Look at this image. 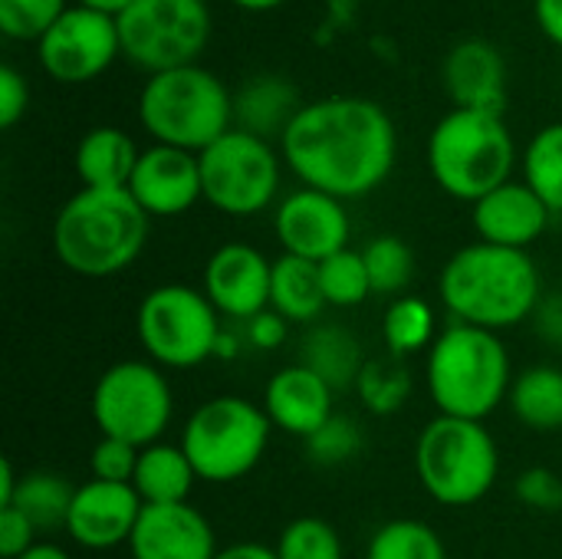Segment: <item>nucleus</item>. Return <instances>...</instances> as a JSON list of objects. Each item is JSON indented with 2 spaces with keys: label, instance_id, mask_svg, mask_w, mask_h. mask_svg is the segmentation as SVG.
I'll return each instance as SVG.
<instances>
[{
  "label": "nucleus",
  "instance_id": "nucleus-1",
  "mask_svg": "<svg viewBox=\"0 0 562 559\" xmlns=\"http://www.w3.org/2000/svg\"><path fill=\"white\" fill-rule=\"evenodd\" d=\"M290 171L339 201L375 191L395 168L398 135L389 112L362 96L306 102L280 138Z\"/></svg>",
  "mask_w": 562,
  "mask_h": 559
},
{
  "label": "nucleus",
  "instance_id": "nucleus-2",
  "mask_svg": "<svg viewBox=\"0 0 562 559\" xmlns=\"http://www.w3.org/2000/svg\"><path fill=\"white\" fill-rule=\"evenodd\" d=\"M438 293L454 323L491 333L530 320L543 300L540 270L530 254L484 241L461 247L441 267Z\"/></svg>",
  "mask_w": 562,
  "mask_h": 559
},
{
  "label": "nucleus",
  "instance_id": "nucleus-3",
  "mask_svg": "<svg viewBox=\"0 0 562 559\" xmlns=\"http://www.w3.org/2000/svg\"><path fill=\"white\" fill-rule=\"evenodd\" d=\"M148 241V214L128 188H82L53 221V250L79 277H115L138 260Z\"/></svg>",
  "mask_w": 562,
  "mask_h": 559
},
{
  "label": "nucleus",
  "instance_id": "nucleus-4",
  "mask_svg": "<svg viewBox=\"0 0 562 559\" xmlns=\"http://www.w3.org/2000/svg\"><path fill=\"white\" fill-rule=\"evenodd\" d=\"M428 395L438 415L484 422L514 385L510 356L497 333L451 323L428 349Z\"/></svg>",
  "mask_w": 562,
  "mask_h": 559
},
{
  "label": "nucleus",
  "instance_id": "nucleus-5",
  "mask_svg": "<svg viewBox=\"0 0 562 559\" xmlns=\"http://www.w3.org/2000/svg\"><path fill=\"white\" fill-rule=\"evenodd\" d=\"M517 161L514 135L504 115L481 109H451L431 128L428 168L441 191L458 201H481L510 181Z\"/></svg>",
  "mask_w": 562,
  "mask_h": 559
},
{
  "label": "nucleus",
  "instance_id": "nucleus-6",
  "mask_svg": "<svg viewBox=\"0 0 562 559\" xmlns=\"http://www.w3.org/2000/svg\"><path fill=\"white\" fill-rule=\"evenodd\" d=\"M138 119L155 145L201 155L234 125L231 89L201 66H181L148 76L138 96Z\"/></svg>",
  "mask_w": 562,
  "mask_h": 559
},
{
  "label": "nucleus",
  "instance_id": "nucleus-7",
  "mask_svg": "<svg viewBox=\"0 0 562 559\" xmlns=\"http://www.w3.org/2000/svg\"><path fill=\"white\" fill-rule=\"evenodd\" d=\"M415 471L438 504L471 507L491 494L501 471V451L484 422L438 415L418 435Z\"/></svg>",
  "mask_w": 562,
  "mask_h": 559
},
{
  "label": "nucleus",
  "instance_id": "nucleus-8",
  "mask_svg": "<svg viewBox=\"0 0 562 559\" xmlns=\"http://www.w3.org/2000/svg\"><path fill=\"white\" fill-rule=\"evenodd\" d=\"M270 432L273 425L263 405L237 395H217L191 412L181 448L198 481L234 484L260 465L270 445Z\"/></svg>",
  "mask_w": 562,
  "mask_h": 559
},
{
  "label": "nucleus",
  "instance_id": "nucleus-9",
  "mask_svg": "<svg viewBox=\"0 0 562 559\" xmlns=\"http://www.w3.org/2000/svg\"><path fill=\"white\" fill-rule=\"evenodd\" d=\"M138 343L148 359L165 369H194L217 356L221 313L204 290L184 283H165L145 293L135 316Z\"/></svg>",
  "mask_w": 562,
  "mask_h": 559
},
{
  "label": "nucleus",
  "instance_id": "nucleus-10",
  "mask_svg": "<svg viewBox=\"0 0 562 559\" xmlns=\"http://www.w3.org/2000/svg\"><path fill=\"white\" fill-rule=\"evenodd\" d=\"M122 56L148 69L194 66L211 40V10L204 0H132L119 16Z\"/></svg>",
  "mask_w": 562,
  "mask_h": 559
},
{
  "label": "nucleus",
  "instance_id": "nucleus-11",
  "mask_svg": "<svg viewBox=\"0 0 562 559\" xmlns=\"http://www.w3.org/2000/svg\"><path fill=\"white\" fill-rule=\"evenodd\" d=\"M175 399L161 366L125 359L109 366L92 389V422L102 438H119L135 448L158 445L171 425Z\"/></svg>",
  "mask_w": 562,
  "mask_h": 559
},
{
  "label": "nucleus",
  "instance_id": "nucleus-12",
  "mask_svg": "<svg viewBox=\"0 0 562 559\" xmlns=\"http://www.w3.org/2000/svg\"><path fill=\"white\" fill-rule=\"evenodd\" d=\"M204 201L231 217H254L267 211L280 191V158L267 138L244 128L224 132L201 155Z\"/></svg>",
  "mask_w": 562,
  "mask_h": 559
},
{
  "label": "nucleus",
  "instance_id": "nucleus-13",
  "mask_svg": "<svg viewBox=\"0 0 562 559\" xmlns=\"http://www.w3.org/2000/svg\"><path fill=\"white\" fill-rule=\"evenodd\" d=\"M122 53L115 16L89 7H69L40 40L36 59L59 82H89L102 76Z\"/></svg>",
  "mask_w": 562,
  "mask_h": 559
},
{
  "label": "nucleus",
  "instance_id": "nucleus-14",
  "mask_svg": "<svg viewBox=\"0 0 562 559\" xmlns=\"http://www.w3.org/2000/svg\"><path fill=\"white\" fill-rule=\"evenodd\" d=\"M349 231L352 224L346 214V201L316 188H300L286 194L273 214V234L283 254L303 257L313 264H323L326 257L346 250Z\"/></svg>",
  "mask_w": 562,
  "mask_h": 559
},
{
  "label": "nucleus",
  "instance_id": "nucleus-15",
  "mask_svg": "<svg viewBox=\"0 0 562 559\" xmlns=\"http://www.w3.org/2000/svg\"><path fill=\"white\" fill-rule=\"evenodd\" d=\"M273 264L250 244H224L204 264V297L227 320H254L270 310Z\"/></svg>",
  "mask_w": 562,
  "mask_h": 559
},
{
  "label": "nucleus",
  "instance_id": "nucleus-16",
  "mask_svg": "<svg viewBox=\"0 0 562 559\" xmlns=\"http://www.w3.org/2000/svg\"><path fill=\"white\" fill-rule=\"evenodd\" d=\"M128 191L148 217H178L204 198L201 161L194 152L151 145L142 152Z\"/></svg>",
  "mask_w": 562,
  "mask_h": 559
},
{
  "label": "nucleus",
  "instance_id": "nucleus-17",
  "mask_svg": "<svg viewBox=\"0 0 562 559\" xmlns=\"http://www.w3.org/2000/svg\"><path fill=\"white\" fill-rule=\"evenodd\" d=\"M142 507L145 504L132 484L86 481L76 488L66 534L86 550H112L132 540Z\"/></svg>",
  "mask_w": 562,
  "mask_h": 559
},
{
  "label": "nucleus",
  "instance_id": "nucleus-18",
  "mask_svg": "<svg viewBox=\"0 0 562 559\" xmlns=\"http://www.w3.org/2000/svg\"><path fill=\"white\" fill-rule=\"evenodd\" d=\"M132 559H214L217 540L191 504H145L128 540Z\"/></svg>",
  "mask_w": 562,
  "mask_h": 559
},
{
  "label": "nucleus",
  "instance_id": "nucleus-19",
  "mask_svg": "<svg viewBox=\"0 0 562 559\" xmlns=\"http://www.w3.org/2000/svg\"><path fill=\"white\" fill-rule=\"evenodd\" d=\"M553 211L527 181H507L474 201V231L484 244L527 250L550 227Z\"/></svg>",
  "mask_w": 562,
  "mask_h": 559
},
{
  "label": "nucleus",
  "instance_id": "nucleus-20",
  "mask_svg": "<svg viewBox=\"0 0 562 559\" xmlns=\"http://www.w3.org/2000/svg\"><path fill=\"white\" fill-rule=\"evenodd\" d=\"M441 79L454 109H481L504 115L507 102V66L494 43L487 40H461L451 46L441 66Z\"/></svg>",
  "mask_w": 562,
  "mask_h": 559
},
{
  "label": "nucleus",
  "instance_id": "nucleus-21",
  "mask_svg": "<svg viewBox=\"0 0 562 559\" xmlns=\"http://www.w3.org/2000/svg\"><path fill=\"white\" fill-rule=\"evenodd\" d=\"M333 385L319 379L313 369L303 362L280 369L263 392V412L273 428L293 435V438H310L316 435L336 412H333Z\"/></svg>",
  "mask_w": 562,
  "mask_h": 559
},
{
  "label": "nucleus",
  "instance_id": "nucleus-22",
  "mask_svg": "<svg viewBox=\"0 0 562 559\" xmlns=\"http://www.w3.org/2000/svg\"><path fill=\"white\" fill-rule=\"evenodd\" d=\"M142 152L128 132L99 125L76 145V175L82 188H128Z\"/></svg>",
  "mask_w": 562,
  "mask_h": 559
},
{
  "label": "nucleus",
  "instance_id": "nucleus-23",
  "mask_svg": "<svg viewBox=\"0 0 562 559\" xmlns=\"http://www.w3.org/2000/svg\"><path fill=\"white\" fill-rule=\"evenodd\" d=\"M300 109L303 105L296 99V89L280 76H257L234 96L237 128L260 135V138H270V135L283 138V132L290 128Z\"/></svg>",
  "mask_w": 562,
  "mask_h": 559
},
{
  "label": "nucleus",
  "instance_id": "nucleus-24",
  "mask_svg": "<svg viewBox=\"0 0 562 559\" xmlns=\"http://www.w3.org/2000/svg\"><path fill=\"white\" fill-rule=\"evenodd\" d=\"M198 474L181 445H148L138 455V468L132 488L138 491L142 504H188Z\"/></svg>",
  "mask_w": 562,
  "mask_h": 559
},
{
  "label": "nucleus",
  "instance_id": "nucleus-25",
  "mask_svg": "<svg viewBox=\"0 0 562 559\" xmlns=\"http://www.w3.org/2000/svg\"><path fill=\"white\" fill-rule=\"evenodd\" d=\"M270 310L286 323H316L326 310V297L319 287V264L283 254L273 260L270 273Z\"/></svg>",
  "mask_w": 562,
  "mask_h": 559
},
{
  "label": "nucleus",
  "instance_id": "nucleus-26",
  "mask_svg": "<svg viewBox=\"0 0 562 559\" xmlns=\"http://www.w3.org/2000/svg\"><path fill=\"white\" fill-rule=\"evenodd\" d=\"M300 362L306 369H313L319 379H326L333 389L356 385L362 369H366L359 339L346 326H333V323H319L306 333L303 349H300Z\"/></svg>",
  "mask_w": 562,
  "mask_h": 559
},
{
  "label": "nucleus",
  "instance_id": "nucleus-27",
  "mask_svg": "<svg viewBox=\"0 0 562 559\" xmlns=\"http://www.w3.org/2000/svg\"><path fill=\"white\" fill-rule=\"evenodd\" d=\"M510 412L533 432H562V369L533 366L510 385Z\"/></svg>",
  "mask_w": 562,
  "mask_h": 559
},
{
  "label": "nucleus",
  "instance_id": "nucleus-28",
  "mask_svg": "<svg viewBox=\"0 0 562 559\" xmlns=\"http://www.w3.org/2000/svg\"><path fill=\"white\" fill-rule=\"evenodd\" d=\"M72 497H76V488L63 474L33 471V474L20 478L13 507L20 514H26L36 530H56V527L66 530V521H69V511H72Z\"/></svg>",
  "mask_w": 562,
  "mask_h": 559
},
{
  "label": "nucleus",
  "instance_id": "nucleus-29",
  "mask_svg": "<svg viewBox=\"0 0 562 559\" xmlns=\"http://www.w3.org/2000/svg\"><path fill=\"white\" fill-rule=\"evenodd\" d=\"M382 339L392 349V356H412L422 349H431L438 339L435 310L422 297H395L382 316Z\"/></svg>",
  "mask_w": 562,
  "mask_h": 559
},
{
  "label": "nucleus",
  "instance_id": "nucleus-30",
  "mask_svg": "<svg viewBox=\"0 0 562 559\" xmlns=\"http://www.w3.org/2000/svg\"><path fill=\"white\" fill-rule=\"evenodd\" d=\"M524 181L553 214H562V122L540 128L530 138L524 155Z\"/></svg>",
  "mask_w": 562,
  "mask_h": 559
},
{
  "label": "nucleus",
  "instance_id": "nucleus-31",
  "mask_svg": "<svg viewBox=\"0 0 562 559\" xmlns=\"http://www.w3.org/2000/svg\"><path fill=\"white\" fill-rule=\"evenodd\" d=\"M366 257V270L372 280V293L382 297H405L412 277H415V254L412 247L395 237V234H379L362 247Z\"/></svg>",
  "mask_w": 562,
  "mask_h": 559
},
{
  "label": "nucleus",
  "instance_id": "nucleus-32",
  "mask_svg": "<svg viewBox=\"0 0 562 559\" xmlns=\"http://www.w3.org/2000/svg\"><path fill=\"white\" fill-rule=\"evenodd\" d=\"M366 559H448V550L425 521L402 517L375 530Z\"/></svg>",
  "mask_w": 562,
  "mask_h": 559
},
{
  "label": "nucleus",
  "instance_id": "nucleus-33",
  "mask_svg": "<svg viewBox=\"0 0 562 559\" xmlns=\"http://www.w3.org/2000/svg\"><path fill=\"white\" fill-rule=\"evenodd\" d=\"M319 287H323L326 306L352 310V306L366 303L372 293V280H369L362 250L346 247V250L326 257L319 264Z\"/></svg>",
  "mask_w": 562,
  "mask_h": 559
},
{
  "label": "nucleus",
  "instance_id": "nucleus-34",
  "mask_svg": "<svg viewBox=\"0 0 562 559\" xmlns=\"http://www.w3.org/2000/svg\"><path fill=\"white\" fill-rule=\"evenodd\" d=\"M356 392L362 399V405L372 412V415H392L398 412L408 395H412V376L398 366V362H385V359H369L359 382H356Z\"/></svg>",
  "mask_w": 562,
  "mask_h": 559
},
{
  "label": "nucleus",
  "instance_id": "nucleus-35",
  "mask_svg": "<svg viewBox=\"0 0 562 559\" xmlns=\"http://www.w3.org/2000/svg\"><path fill=\"white\" fill-rule=\"evenodd\" d=\"M280 559H342L339 530L323 517H296L277 540Z\"/></svg>",
  "mask_w": 562,
  "mask_h": 559
},
{
  "label": "nucleus",
  "instance_id": "nucleus-36",
  "mask_svg": "<svg viewBox=\"0 0 562 559\" xmlns=\"http://www.w3.org/2000/svg\"><path fill=\"white\" fill-rule=\"evenodd\" d=\"M359 448H362V432L346 415H333L316 435L306 438V458L313 465H323V468H336V465L352 461L359 455Z\"/></svg>",
  "mask_w": 562,
  "mask_h": 559
},
{
  "label": "nucleus",
  "instance_id": "nucleus-37",
  "mask_svg": "<svg viewBox=\"0 0 562 559\" xmlns=\"http://www.w3.org/2000/svg\"><path fill=\"white\" fill-rule=\"evenodd\" d=\"M66 10V0H0V30L13 40H40Z\"/></svg>",
  "mask_w": 562,
  "mask_h": 559
},
{
  "label": "nucleus",
  "instance_id": "nucleus-38",
  "mask_svg": "<svg viewBox=\"0 0 562 559\" xmlns=\"http://www.w3.org/2000/svg\"><path fill=\"white\" fill-rule=\"evenodd\" d=\"M138 455L142 448L119 441V438H99L89 458V471L92 481H105V484H132L135 468H138Z\"/></svg>",
  "mask_w": 562,
  "mask_h": 559
},
{
  "label": "nucleus",
  "instance_id": "nucleus-39",
  "mask_svg": "<svg viewBox=\"0 0 562 559\" xmlns=\"http://www.w3.org/2000/svg\"><path fill=\"white\" fill-rule=\"evenodd\" d=\"M514 494L530 511H543V514L562 511V478L550 468H527L514 481Z\"/></svg>",
  "mask_w": 562,
  "mask_h": 559
},
{
  "label": "nucleus",
  "instance_id": "nucleus-40",
  "mask_svg": "<svg viewBox=\"0 0 562 559\" xmlns=\"http://www.w3.org/2000/svg\"><path fill=\"white\" fill-rule=\"evenodd\" d=\"M36 527L30 524L26 514H20L16 507H3L0 511V557L20 559L30 547H36Z\"/></svg>",
  "mask_w": 562,
  "mask_h": 559
},
{
  "label": "nucleus",
  "instance_id": "nucleus-41",
  "mask_svg": "<svg viewBox=\"0 0 562 559\" xmlns=\"http://www.w3.org/2000/svg\"><path fill=\"white\" fill-rule=\"evenodd\" d=\"M30 105V86L26 79L16 72V66L3 63L0 66V125L13 128L20 122V115Z\"/></svg>",
  "mask_w": 562,
  "mask_h": 559
},
{
  "label": "nucleus",
  "instance_id": "nucleus-42",
  "mask_svg": "<svg viewBox=\"0 0 562 559\" xmlns=\"http://www.w3.org/2000/svg\"><path fill=\"white\" fill-rule=\"evenodd\" d=\"M286 333H290V323L273 310H263L260 316L247 320V343L254 349H280L286 343Z\"/></svg>",
  "mask_w": 562,
  "mask_h": 559
},
{
  "label": "nucleus",
  "instance_id": "nucleus-43",
  "mask_svg": "<svg viewBox=\"0 0 562 559\" xmlns=\"http://www.w3.org/2000/svg\"><path fill=\"white\" fill-rule=\"evenodd\" d=\"M533 323H537V333L550 346H560L562 349V293L550 297V300H540V306L533 313Z\"/></svg>",
  "mask_w": 562,
  "mask_h": 559
},
{
  "label": "nucleus",
  "instance_id": "nucleus-44",
  "mask_svg": "<svg viewBox=\"0 0 562 559\" xmlns=\"http://www.w3.org/2000/svg\"><path fill=\"white\" fill-rule=\"evenodd\" d=\"M533 13L547 40H553L562 49V0H533Z\"/></svg>",
  "mask_w": 562,
  "mask_h": 559
},
{
  "label": "nucleus",
  "instance_id": "nucleus-45",
  "mask_svg": "<svg viewBox=\"0 0 562 559\" xmlns=\"http://www.w3.org/2000/svg\"><path fill=\"white\" fill-rule=\"evenodd\" d=\"M214 559H280V557H277V547H263V544H234V547L217 550V557Z\"/></svg>",
  "mask_w": 562,
  "mask_h": 559
},
{
  "label": "nucleus",
  "instance_id": "nucleus-46",
  "mask_svg": "<svg viewBox=\"0 0 562 559\" xmlns=\"http://www.w3.org/2000/svg\"><path fill=\"white\" fill-rule=\"evenodd\" d=\"M16 488H20V478H16V471H13V461L3 458V461H0V511H3V507H13Z\"/></svg>",
  "mask_w": 562,
  "mask_h": 559
},
{
  "label": "nucleus",
  "instance_id": "nucleus-47",
  "mask_svg": "<svg viewBox=\"0 0 562 559\" xmlns=\"http://www.w3.org/2000/svg\"><path fill=\"white\" fill-rule=\"evenodd\" d=\"M132 0H79V7H89L95 13H105V16H119Z\"/></svg>",
  "mask_w": 562,
  "mask_h": 559
},
{
  "label": "nucleus",
  "instance_id": "nucleus-48",
  "mask_svg": "<svg viewBox=\"0 0 562 559\" xmlns=\"http://www.w3.org/2000/svg\"><path fill=\"white\" fill-rule=\"evenodd\" d=\"M20 559H72L63 547H53V544H36V547H30L26 554Z\"/></svg>",
  "mask_w": 562,
  "mask_h": 559
},
{
  "label": "nucleus",
  "instance_id": "nucleus-49",
  "mask_svg": "<svg viewBox=\"0 0 562 559\" xmlns=\"http://www.w3.org/2000/svg\"><path fill=\"white\" fill-rule=\"evenodd\" d=\"M231 3H237L244 10H273V7H280L286 0H231Z\"/></svg>",
  "mask_w": 562,
  "mask_h": 559
}]
</instances>
